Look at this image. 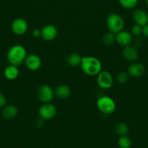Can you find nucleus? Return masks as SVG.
I'll list each match as a JSON object with an SVG mask.
<instances>
[{"mask_svg": "<svg viewBox=\"0 0 148 148\" xmlns=\"http://www.w3.org/2000/svg\"><path fill=\"white\" fill-rule=\"evenodd\" d=\"M4 75L6 79L9 80H14L19 75L18 68L15 65L10 64L4 69Z\"/></svg>", "mask_w": 148, "mask_h": 148, "instance_id": "f3484780", "label": "nucleus"}, {"mask_svg": "<svg viewBox=\"0 0 148 148\" xmlns=\"http://www.w3.org/2000/svg\"><path fill=\"white\" fill-rule=\"evenodd\" d=\"M118 1L121 7L128 10L133 9L138 4V0H118Z\"/></svg>", "mask_w": 148, "mask_h": 148, "instance_id": "4be33fe9", "label": "nucleus"}, {"mask_svg": "<svg viewBox=\"0 0 148 148\" xmlns=\"http://www.w3.org/2000/svg\"><path fill=\"white\" fill-rule=\"evenodd\" d=\"M127 72L129 76L133 77H140L145 74V66L142 64L133 62L128 67Z\"/></svg>", "mask_w": 148, "mask_h": 148, "instance_id": "f8f14e48", "label": "nucleus"}, {"mask_svg": "<svg viewBox=\"0 0 148 148\" xmlns=\"http://www.w3.org/2000/svg\"><path fill=\"white\" fill-rule=\"evenodd\" d=\"M129 79V75L128 72H121L120 73L118 74L117 77H116V79H117L118 82L120 84H125L128 82Z\"/></svg>", "mask_w": 148, "mask_h": 148, "instance_id": "5701e85b", "label": "nucleus"}, {"mask_svg": "<svg viewBox=\"0 0 148 148\" xmlns=\"http://www.w3.org/2000/svg\"><path fill=\"white\" fill-rule=\"evenodd\" d=\"M18 113V109L15 105H8L4 106L1 111L2 117L6 120H10L14 119Z\"/></svg>", "mask_w": 148, "mask_h": 148, "instance_id": "dca6fc26", "label": "nucleus"}, {"mask_svg": "<svg viewBox=\"0 0 148 148\" xmlns=\"http://www.w3.org/2000/svg\"><path fill=\"white\" fill-rule=\"evenodd\" d=\"M142 34L145 37L148 38V23L145 25H144L142 27Z\"/></svg>", "mask_w": 148, "mask_h": 148, "instance_id": "bb28decb", "label": "nucleus"}, {"mask_svg": "<svg viewBox=\"0 0 148 148\" xmlns=\"http://www.w3.org/2000/svg\"><path fill=\"white\" fill-rule=\"evenodd\" d=\"M26 56L27 52L26 48L22 45L16 44L9 49L7 57L10 64L18 66L24 62Z\"/></svg>", "mask_w": 148, "mask_h": 148, "instance_id": "f03ea898", "label": "nucleus"}, {"mask_svg": "<svg viewBox=\"0 0 148 148\" xmlns=\"http://www.w3.org/2000/svg\"><path fill=\"white\" fill-rule=\"evenodd\" d=\"M142 33V26L139 25L135 24L133 27H131V33L132 36H139Z\"/></svg>", "mask_w": 148, "mask_h": 148, "instance_id": "b1692460", "label": "nucleus"}, {"mask_svg": "<svg viewBox=\"0 0 148 148\" xmlns=\"http://www.w3.org/2000/svg\"><path fill=\"white\" fill-rule=\"evenodd\" d=\"M106 25L110 32L117 33L124 27V20L123 17L117 13H111L106 19Z\"/></svg>", "mask_w": 148, "mask_h": 148, "instance_id": "7ed1b4c3", "label": "nucleus"}, {"mask_svg": "<svg viewBox=\"0 0 148 148\" xmlns=\"http://www.w3.org/2000/svg\"><path fill=\"white\" fill-rule=\"evenodd\" d=\"M132 40H133V37L130 32L122 30L118 33H115V42L120 46L123 47L129 46L131 45Z\"/></svg>", "mask_w": 148, "mask_h": 148, "instance_id": "9b49d317", "label": "nucleus"}, {"mask_svg": "<svg viewBox=\"0 0 148 148\" xmlns=\"http://www.w3.org/2000/svg\"><path fill=\"white\" fill-rule=\"evenodd\" d=\"M41 36V30L39 29L36 28L32 31V36L35 38H39Z\"/></svg>", "mask_w": 148, "mask_h": 148, "instance_id": "393cba45", "label": "nucleus"}, {"mask_svg": "<svg viewBox=\"0 0 148 148\" xmlns=\"http://www.w3.org/2000/svg\"><path fill=\"white\" fill-rule=\"evenodd\" d=\"M114 130L117 134L119 136L127 135L129 132V126L124 122H118L115 125Z\"/></svg>", "mask_w": 148, "mask_h": 148, "instance_id": "6ab92c4d", "label": "nucleus"}, {"mask_svg": "<svg viewBox=\"0 0 148 148\" xmlns=\"http://www.w3.org/2000/svg\"><path fill=\"white\" fill-rule=\"evenodd\" d=\"M97 106L99 111L105 115L112 114L116 108L114 100L107 95H103L97 99Z\"/></svg>", "mask_w": 148, "mask_h": 148, "instance_id": "20e7f679", "label": "nucleus"}, {"mask_svg": "<svg viewBox=\"0 0 148 148\" xmlns=\"http://www.w3.org/2000/svg\"><path fill=\"white\" fill-rule=\"evenodd\" d=\"M145 3L147 4V5L148 6V0H145Z\"/></svg>", "mask_w": 148, "mask_h": 148, "instance_id": "cd10ccee", "label": "nucleus"}, {"mask_svg": "<svg viewBox=\"0 0 148 148\" xmlns=\"http://www.w3.org/2000/svg\"><path fill=\"white\" fill-rule=\"evenodd\" d=\"M82 60V56L77 53H72L68 56L66 59V62L69 66L73 67H76L80 66Z\"/></svg>", "mask_w": 148, "mask_h": 148, "instance_id": "a211bd4d", "label": "nucleus"}, {"mask_svg": "<svg viewBox=\"0 0 148 148\" xmlns=\"http://www.w3.org/2000/svg\"><path fill=\"white\" fill-rule=\"evenodd\" d=\"M55 91L46 84L40 85L37 89V97L43 103H50L55 98Z\"/></svg>", "mask_w": 148, "mask_h": 148, "instance_id": "39448f33", "label": "nucleus"}, {"mask_svg": "<svg viewBox=\"0 0 148 148\" xmlns=\"http://www.w3.org/2000/svg\"><path fill=\"white\" fill-rule=\"evenodd\" d=\"M28 25L27 21L23 18L15 19L11 24L12 31L17 36H22L27 32Z\"/></svg>", "mask_w": 148, "mask_h": 148, "instance_id": "1a4fd4ad", "label": "nucleus"}, {"mask_svg": "<svg viewBox=\"0 0 148 148\" xmlns=\"http://www.w3.org/2000/svg\"><path fill=\"white\" fill-rule=\"evenodd\" d=\"M41 38L46 41H51L57 36L58 30L54 25H46L41 29Z\"/></svg>", "mask_w": 148, "mask_h": 148, "instance_id": "9d476101", "label": "nucleus"}, {"mask_svg": "<svg viewBox=\"0 0 148 148\" xmlns=\"http://www.w3.org/2000/svg\"><path fill=\"white\" fill-rule=\"evenodd\" d=\"M6 103H7V99H6L5 96L4 94L0 92V108L4 107L6 105Z\"/></svg>", "mask_w": 148, "mask_h": 148, "instance_id": "a878e982", "label": "nucleus"}, {"mask_svg": "<svg viewBox=\"0 0 148 148\" xmlns=\"http://www.w3.org/2000/svg\"><path fill=\"white\" fill-rule=\"evenodd\" d=\"M55 95L59 99L65 100L69 98L71 95V89L68 85L61 84L56 87L55 90Z\"/></svg>", "mask_w": 148, "mask_h": 148, "instance_id": "2eb2a0df", "label": "nucleus"}, {"mask_svg": "<svg viewBox=\"0 0 148 148\" xmlns=\"http://www.w3.org/2000/svg\"><path fill=\"white\" fill-rule=\"evenodd\" d=\"M122 54L124 59H126L129 62H136L139 57V53L138 50L135 46L129 45V46H124L122 51Z\"/></svg>", "mask_w": 148, "mask_h": 148, "instance_id": "4468645a", "label": "nucleus"}, {"mask_svg": "<svg viewBox=\"0 0 148 148\" xmlns=\"http://www.w3.org/2000/svg\"><path fill=\"white\" fill-rule=\"evenodd\" d=\"M132 18L135 24L143 27L148 23V13L141 9L135 10L132 13Z\"/></svg>", "mask_w": 148, "mask_h": 148, "instance_id": "ddd939ff", "label": "nucleus"}, {"mask_svg": "<svg viewBox=\"0 0 148 148\" xmlns=\"http://www.w3.org/2000/svg\"><path fill=\"white\" fill-rule=\"evenodd\" d=\"M131 144V140L127 135L120 136L118 140V145L120 148H130Z\"/></svg>", "mask_w": 148, "mask_h": 148, "instance_id": "412c9836", "label": "nucleus"}, {"mask_svg": "<svg viewBox=\"0 0 148 148\" xmlns=\"http://www.w3.org/2000/svg\"><path fill=\"white\" fill-rule=\"evenodd\" d=\"M102 42L105 46H110L115 42V34L112 32H107L102 37Z\"/></svg>", "mask_w": 148, "mask_h": 148, "instance_id": "aec40b11", "label": "nucleus"}, {"mask_svg": "<svg viewBox=\"0 0 148 148\" xmlns=\"http://www.w3.org/2000/svg\"><path fill=\"white\" fill-rule=\"evenodd\" d=\"M97 82L102 89H109L113 84V77L111 74L107 71L102 70L97 75Z\"/></svg>", "mask_w": 148, "mask_h": 148, "instance_id": "0eeeda50", "label": "nucleus"}, {"mask_svg": "<svg viewBox=\"0 0 148 148\" xmlns=\"http://www.w3.org/2000/svg\"><path fill=\"white\" fill-rule=\"evenodd\" d=\"M38 114L39 118L43 121H48L55 118L57 114V108L51 103H46L39 107Z\"/></svg>", "mask_w": 148, "mask_h": 148, "instance_id": "423d86ee", "label": "nucleus"}, {"mask_svg": "<svg viewBox=\"0 0 148 148\" xmlns=\"http://www.w3.org/2000/svg\"><path fill=\"white\" fill-rule=\"evenodd\" d=\"M24 64L26 68L30 71L39 70L41 66V59L35 53H30L26 56L24 61Z\"/></svg>", "mask_w": 148, "mask_h": 148, "instance_id": "6e6552de", "label": "nucleus"}, {"mask_svg": "<svg viewBox=\"0 0 148 148\" xmlns=\"http://www.w3.org/2000/svg\"><path fill=\"white\" fill-rule=\"evenodd\" d=\"M81 70L89 76H97L102 71V63L94 56H82L80 64Z\"/></svg>", "mask_w": 148, "mask_h": 148, "instance_id": "f257e3e1", "label": "nucleus"}]
</instances>
